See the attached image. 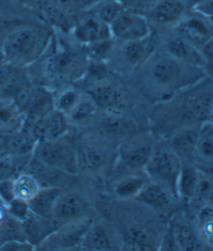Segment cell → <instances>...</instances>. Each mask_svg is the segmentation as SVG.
<instances>
[{"label":"cell","instance_id":"41","mask_svg":"<svg viewBox=\"0 0 213 251\" xmlns=\"http://www.w3.org/2000/svg\"><path fill=\"white\" fill-rule=\"evenodd\" d=\"M159 249L160 250H178V247H177L176 240H175L173 226H171L170 223L167 226L166 233H165L162 238L161 246H159Z\"/></svg>","mask_w":213,"mask_h":251},{"label":"cell","instance_id":"22","mask_svg":"<svg viewBox=\"0 0 213 251\" xmlns=\"http://www.w3.org/2000/svg\"><path fill=\"white\" fill-rule=\"evenodd\" d=\"M80 249L84 250H114L116 246L109 231L103 225L91 224L87 230Z\"/></svg>","mask_w":213,"mask_h":251},{"label":"cell","instance_id":"46","mask_svg":"<svg viewBox=\"0 0 213 251\" xmlns=\"http://www.w3.org/2000/svg\"><path fill=\"white\" fill-rule=\"evenodd\" d=\"M209 122L213 124V103L211 106V110H210V115H209Z\"/></svg>","mask_w":213,"mask_h":251},{"label":"cell","instance_id":"24","mask_svg":"<svg viewBox=\"0 0 213 251\" xmlns=\"http://www.w3.org/2000/svg\"><path fill=\"white\" fill-rule=\"evenodd\" d=\"M49 69L54 74L73 76L78 73V71L82 69V64H80V60L76 53L63 50L55 53L51 58Z\"/></svg>","mask_w":213,"mask_h":251},{"label":"cell","instance_id":"35","mask_svg":"<svg viewBox=\"0 0 213 251\" xmlns=\"http://www.w3.org/2000/svg\"><path fill=\"white\" fill-rule=\"evenodd\" d=\"M112 39L99 41L96 43L86 45V53L91 61H104L108 57L112 47Z\"/></svg>","mask_w":213,"mask_h":251},{"label":"cell","instance_id":"32","mask_svg":"<svg viewBox=\"0 0 213 251\" xmlns=\"http://www.w3.org/2000/svg\"><path fill=\"white\" fill-rule=\"evenodd\" d=\"M101 128L105 134L119 136L130 129V123L118 115V111H108L101 121Z\"/></svg>","mask_w":213,"mask_h":251},{"label":"cell","instance_id":"37","mask_svg":"<svg viewBox=\"0 0 213 251\" xmlns=\"http://www.w3.org/2000/svg\"><path fill=\"white\" fill-rule=\"evenodd\" d=\"M7 206V210L10 214L11 217H13L14 219L22 221L25 220L27 216L30 214V208H29L28 202L25 200H21L14 198L12 200Z\"/></svg>","mask_w":213,"mask_h":251},{"label":"cell","instance_id":"45","mask_svg":"<svg viewBox=\"0 0 213 251\" xmlns=\"http://www.w3.org/2000/svg\"><path fill=\"white\" fill-rule=\"evenodd\" d=\"M3 220H4V212H3L2 206L0 205V225L3 223Z\"/></svg>","mask_w":213,"mask_h":251},{"label":"cell","instance_id":"25","mask_svg":"<svg viewBox=\"0 0 213 251\" xmlns=\"http://www.w3.org/2000/svg\"><path fill=\"white\" fill-rule=\"evenodd\" d=\"M149 39L150 35L141 40L124 42L121 50L123 60L133 68L143 63L150 53Z\"/></svg>","mask_w":213,"mask_h":251},{"label":"cell","instance_id":"47","mask_svg":"<svg viewBox=\"0 0 213 251\" xmlns=\"http://www.w3.org/2000/svg\"><path fill=\"white\" fill-rule=\"evenodd\" d=\"M210 21H211V23L213 24V17H212V19H210Z\"/></svg>","mask_w":213,"mask_h":251},{"label":"cell","instance_id":"3","mask_svg":"<svg viewBox=\"0 0 213 251\" xmlns=\"http://www.w3.org/2000/svg\"><path fill=\"white\" fill-rule=\"evenodd\" d=\"M33 158L47 167L73 176L80 171L78 150L66 136L56 140L35 142Z\"/></svg>","mask_w":213,"mask_h":251},{"label":"cell","instance_id":"31","mask_svg":"<svg viewBox=\"0 0 213 251\" xmlns=\"http://www.w3.org/2000/svg\"><path fill=\"white\" fill-rule=\"evenodd\" d=\"M198 234L204 245L213 247V206H205L198 214Z\"/></svg>","mask_w":213,"mask_h":251},{"label":"cell","instance_id":"21","mask_svg":"<svg viewBox=\"0 0 213 251\" xmlns=\"http://www.w3.org/2000/svg\"><path fill=\"white\" fill-rule=\"evenodd\" d=\"M78 150L80 169L82 167L88 171H98L106 163V153L102 146L91 141L80 143Z\"/></svg>","mask_w":213,"mask_h":251},{"label":"cell","instance_id":"12","mask_svg":"<svg viewBox=\"0 0 213 251\" xmlns=\"http://www.w3.org/2000/svg\"><path fill=\"white\" fill-rule=\"evenodd\" d=\"M21 225L25 240L32 244L37 249L61 224L55 218L41 217L30 212Z\"/></svg>","mask_w":213,"mask_h":251},{"label":"cell","instance_id":"4","mask_svg":"<svg viewBox=\"0 0 213 251\" xmlns=\"http://www.w3.org/2000/svg\"><path fill=\"white\" fill-rule=\"evenodd\" d=\"M182 159L170 147L155 148L145 166V171L151 181L158 182L168 188L175 198L177 195V182L182 169Z\"/></svg>","mask_w":213,"mask_h":251},{"label":"cell","instance_id":"15","mask_svg":"<svg viewBox=\"0 0 213 251\" xmlns=\"http://www.w3.org/2000/svg\"><path fill=\"white\" fill-rule=\"evenodd\" d=\"M186 10L182 0H159L148 15L156 23L168 25L179 23L186 15Z\"/></svg>","mask_w":213,"mask_h":251},{"label":"cell","instance_id":"29","mask_svg":"<svg viewBox=\"0 0 213 251\" xmlns=\"http://www.w3.org/2000/svg\"><path fill=\"white\" fill-rule=\"evenodd\" d=\"M40 189L39 181L30 173H23L14 180V195L17 199L30 201Z\"/></svg>","mask_w":213,"mask_h":251},{"label":"cell","instance_id":"38","mask_svg":"<svg viewBox=\"0 0 213 251\" xmlns=\"http://www.w3.org/2000/svg\"><path fill=\"white\" fill-rule=\"evenodd\" d=\"M14 198V180H2L0 182V201L8 205Z\"/></svg>","mask_w":213,"mask_h":251},{"label":"cell","instance_id":"40","mask_svg":"<svg viewBox=\"0 0 213 251\" xmlns=\"http://www.w3.org/2000/svg\"><path fill=\"white\" fill-rule=\"evenodd\" d=\"M205 60V71L213 73V38L202 46L200 49Z\"/></svg>","mask_w":213,"mask_h":251},{"label":"cell","instance_id":"39","mask_svg":"<svg viewBox=\"0 0 213 251\" xmlns=\"http://www.w3.org/2000/svg\"><path fill=\"white\" fill-rule=\"evenodd\" d=\"M35 247L26 240H11L0 245V250L10 251H31Z\"/></svg>","mask_w":213,"mask_h":251},{"label":"cell","instance_id":"19","mask_svg":"<svg viewBox=\"0 0 213 251\" xmlns=\"http://www.w3.org/2000/svg\"><path fill=\"white\" fill-rule=\"evenodd\" d=\"M170 225L173 226L178 250L195 251L203 249L204 243L198 234V231L195 230L190 224L182 220H171Z\"/></svg>","mask_w":213,"mask_h":251},{"label":"cell","instance_id":"42","mask_svg":"<svg viewBox=\"0 0 213 251\" xmlns=\"http://www.w3.org/2000/svg\"><path fill=\"white\" fill-rule=\"evenodd\" d=\"M195 12L203 14L209 19L213 17V0H204V1L199 2L193 8Z\"/></svg>","mask_w":213,"mask_h":251},{"label":"cell","instance_id":"16","mask_svg":"<svg viewBox=\"0 0 213 251\" xmlns=\"http://www.w3.org/2000/svg\"><path fill=\"white\" fill-rule=\"evenodd\" d=\"M174 198V195L164 185L151 181L145 185V187L141 189L135 199L143 205L153 208V210H164L169 206Z\"/></svg>","mask_w":213,"mask_h":251},{"label":"cell","instance_id":"43","mask_svg":"<svg viewBox=\"0 0 213 251\" xmlns=\"http://www.w3.org/2000/svg\"><path fill=\"white\" fill-rule=\"evenodd\" d=\"M53 4L60 10H73L80 4V0H52Z\"/></svg>","mask_w":213,"mask_h":251},{"label":"cell","instance_id":"27","mask_svg":"<svg viewBox=\"0 0 213 251\" xmlns=\"http://www.w3.org/2000/svg\"><path fill=\"white\" fill-rule=\"evenodd\" d=\"M98 106L94 104L89 95L81 97L76 105L67 115L68 121L70 124L74 125H84L89 123L92 118L96 115Z\"/></svg>","mask_w":213,"mask_h":251},{"label":"cell","instance_id":"10","mask_svg":"<svg viewBox=\"0 0 213 251\" xmlns=\"http://www.w3.org/2000/svg\"><path fill=\"white\" fill-rule=\"evenodd\" d=\"M69 121L63 112L53 108L40 118L30 130L31 136L35 141L56 140L66 136Z\"/></svg>","mask_w":213,"mask_h":251},{"label":"cell","instance_id":"11","mask_svg":"<svg viewBox=\"0 0 213 251\" xmlns=\"http://www.w3.org/2000/svg\"><path fill=\"white\" fill-rule=\"evenodd\" d=\"M89 210V202L80 194H61L56 201L53 211V218L60 224L68 223L86 216Z\"/></svg>","mask_w":213,"mask_h":251},{"label":"cell","instance_id":"36","mask_svg":"<svg viewBox=\"0 0 213 251\" xmlns=\"http://www.w3.org/2000/svg\"><path fill=\"white\" fill-rule=\"evenodd\" d=\"M116 1L128 11L145 15L149 13L159 0H116Z\"/></svg>","mask_w":213,"mask_h":251},{"label":"cell","instance_id":"33","mask_svg":"<svg viewBox=\"0 0 213 251\" xmlns=\"http://www.w3.org/2000/svg\"><path fill=\"white\" fill-rule=\"evenodd\" d=\"M124 11H126V9L119 2L116 1V0H110V1H106L99 5L96 17H98L100 21L110 25Z\"/></svg>","mask_w":213,"mask_h":251},{"label":"cell","instance_id":"28","mask_svg":"<svg viewBox=\"0 0 213 251\" xmlns=\"http://www.w3.org/2000/svg\"><path fill=\"white\" fill-rule=\"evenodd\" d=\"M147 183L148 181L144 176L136 175L126 176L115 185V195L121 199L136 198Z\"/></svg>","mask_w":213,"mask_h":251},{"label":"cell","instance_id":"5","mask_svg":"<svg viewBox=\"0 0 213 251\" xmlns=\"http://www.w3.org/2000/svg\"><path fill=\"white\" fill-rule=\"evenodd\" d=\"M91 224L92 221L87 217L61 224L37 249L70 250L80 248L86 232Z\"/></svg>","mask_w":213,"mask_h":251},{"label":"cell","instance_id":"14","mask_svg":"<svg viewBox=\"0 0 213 251\" xmlns=\"http://www.w3.org/2000/svg\"><path fill=\"white\" fill-rule=\"evenodd\" d=\"M169 56L192 67L205 70V60L200 49L181 37L171 39L166 45Z\"/></svg>","mask_w":213,"mask_h":251},{"label":"cell","instance_id":"18","mask_svg":"<svg viewBox=\"0 0 213 251\" xmlns=\"http://www.w3.org/2000/svg\"><path fill=\"white\" fill-rule=\"evenodd\" d=\"M198 129L194 126H186L177 130L170 140V148L186 160L194 159L195 147L198 138Z\"/></svg>","mask_w":213,"mask_h":251},{"label":"cell","instance_id":"26","mask_svg":"<svg viewBox=\"0 0 213 251\" xmlns=\"http://www.w3.org/2000/svg\"><path fill=\"white\" fill-rule=\"evenodd\" d=\"M200 173L190 165H182V169L177 182V195L186 200L194 198L196 195Z\"/></svg>","mask_w":213,"mask_h":251},{"label":"cell","instance_id":"2","mask_svg":"<svg viewBox=\"0 0 213 251\" xmlns=\"http://www.w3.org/2000/svg\"><path fill=\"white\" fill-rule=\"evenodd\" d=\"M149 76L153 85L163 92L174 93L202 81L206 76V71L183 63L167 53L153 61Z\"/></svg>","mask_w":213,"mask_h":251},{"label":"cell","instance_id":"20","mask_svg":"<svg viewBox=\"0 0 213 251\" xmlns=\"http://www.w3.org/2000/svg\"><path fill=\"white\" fill-rule=\"evenodd\" d=\"M62 194L59 187H41L39 193L28 201L30 212L41 217L53 218V211L59 196Z\"/></svg>","mask_w":213,"mask_h":251},{"label":"cell","instance_id":"44","mask_svg":"<svg viewBox=\"0 0 213 251\" xmlns=\"http://www.w3.org/2000/svg\"><path fill=\"white\" fill-rule=\"evenodd\" d=\"M182 1L186 3V7H192V8H194L195 5L198 4L199 2L204 1V0H182Z\"/></svg>","mask_w":213,"mask_h":251},{"label":"cell","instance_id":"48","mask_svg":"<svg viewBox=\"0 0 213 251\" xmlns=\"http://www.w3.org/2000/svg\"><path fill=\"white\" fill-rule=\"evenodd\" d=\"M19 1H26V0H19Z\"/></svg>","mask_w":213,"mask_h":251},{"label":"cell","instance_id":"9","mask_svg":"<svg viewBox=\"0 0 213 251\" xmlns=\"http://www.w3.org/2000/svg\"><path fill=\"white\" fill-rule=\"evenodd\" d=\"M31 89L23 68L9 63L0 65V100H16Z\"/></svg>","mask_w":213,"mask_h":251},{"label":"cell","instance_id":"30","mask_svg":"<svg viewBox=\"0 0 213 251\" xmlns=\"http://www.w3.org/2000/svg\"><path fill=\"white\" fill-rule=\"evenodd\" d=\"M127 244L130 245V248L136 250L159 249L155 235L151 232L144 228H138V226L129 229L127 232Z\"/></svg>","mask_w":213,"mask_h":251},{"label":"cell","instance_id":"6","mask_svg":"<svg viewBox=\"0 0 213 251\" xmlns=\"http://www.w3.org/2000/svg\"><path fill=\"white\" fill-rule=\"evenodd\" d=\"M155 145L150 137L136 136L123 142L118 150L117 166L122 170H137L145 168Z\"/></svg>","mask_w":213,"mask_h":251},{"label":"cell","instance_id":"1","mask_svg":"<svg viewBox=\"0 0 213 251\" xmlns=\"http://www.w3.org/2000/svg\"><path fill=\"white\" fill-rule=\"evenodd\" d=\"M52 31L47 27L22 26L4 38L1 52L5 63L25 68L35 62L49 49Z\"/></svg>","mask_w":213,"mask_h":251},{"label":"cell","instance_id":"13","mask_svg":"<svg viewBox=\"0 0 213 251\" xmlns=\"http://www.w3.org/2000/svg\"><path fill=\"white\" fill-rule=\"evenodd\" d=\"M74 35L76 40L84 45L112 39L110 26L100 21L98 17H87L81 20L75 26Z\"/></svg>","mask_w":213,"mask_h":251},{"label":"cell","instance_id":"34","mask_svg":"<svg viewBox=\"0 0 213 251\" xmlns=\"http://www.w3.org/2000/svg\"><path fill=\"white\" fill-rule=\"evenodd\" d=\"M80 98L81 95L78 91L73 90V89H68V90L58 95L54 101V108L63 112L67 116Z\"/></svg>","mask_w":213,"mask_h":251},{"label":"cell","instance_id":"23","mask_svg":"<svg viewBox=\"0 0 213 251\" xmlns=\"http://www.w3.org/2000/svg\"><path fill=\"white\" fill-rule=\"evenodd\" d=\"M194 159L205 165H213V124L206 122L198 129Z\"/></svg>","mask_w":213,"mask_h":251},{"label":"cell","instance_id":"7","mask_svg":"<svg viewBox=\"0 0 213 251\" xmlns=\"http://www.w3.org/2000/svg\"><path fill=\"white\" fill-rule=\"evenodd\" d=\"M109 26L112 39L123 42L141 40L150 35L147 17L132 11H124Z\"/></svg>","mask_w":213,"mask_h":251},{"label":"cell","instance_id":"8","mask_svg":"<svg viewBox=\"0 0 213 251\" xmlns=\"http://www.w3.org/2000/svg\"><path fill=\"white\" fill-rule=\"evenodd\" d=\"M179 37L191 42L192 44L202 49V46L213 38V24L209 17L195 12L186 14L178 23Z\"/></svg>","mask_w":213,"mask_h":251},{"label":"cell","instance_id":"17","mask_svg":"<svg viewBox=\"0 0 213 251\" xmlns=\"http://www.w3.org/2000/svg\"><path fill=\"white\" fill-rule=\"evenodd\" d=\"M88 95L98 106V108H102L106 111H119L124 103L121 91L117 87L108 83H101L91 88Z\"/></svg>","mask_w":213,"mask_h":251}]
</instances>
